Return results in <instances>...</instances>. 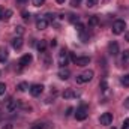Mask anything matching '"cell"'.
<instances>
[{
    "label": "cell",
    "mask_w": 129,
    "mask_h": 129,
    "mask_svg": "<svg viewBox=\"0 0 129 129\" xmlns=\"http://www.w3.org/2000/svg\"><path fill=\"white\" fill-rule=\"evenodd\" d=\"M57 62H59V64H60V68H66V64H68V62H69V53H68L64 48L59 53Z\"/></svg>",
    "instance_id": "cell-5"
},
{
    "label": "cell",
    "mask_w": 129,
    "mask_h": 129,
    "mask_svg": "<svg viewBox=\"0 0 129 129\" xmlns=\"http://www.w3.org/2000/svg\"><path fill=\"white\" fill-rule=\"evenodd\" d=\"M108 51H110L111 56H117V54H119V44H117L116 41L110 42V45H108Z\"/></svg>",
    "instance_id": "cell-10"
},
{
    "label": "cell",
    "mask_w": 129,
    "mask_h": 129,
    "mask_svg": "<svg viewBox=\"0 0 129 129\" xmlns=\"http://www.w3.org/2000/svg\"><path fill=\"white\" fill-rule=\"evenodd\" d=\"M122 129H129V117L123 120V123H122Z\"/></svg>",
    "instance_id": "cell-29"
},
{
    "label": "cell",
    "mask_w": 129,
    "mask_h": 129,
    "mask_svg": "<svg viewBox=\"0 0 129 129\" xmlns=\"http://www.w3.org/2000/svg\"><path fill=\"white\" fill-rule=\"evenodd\" d=\"M113 129H116V128H113Z\"/></svg>",
    "instance_id": "cell-43"
},
{
    "label": "cell",
    "mask_w": 129,
    "mask_h": 129,
    "mask_svg": "<svg viewBox=\"0 0 129 129\" xmlns=\"http://www.w3.org/2000/svg\"><path fill=\"white\" fill-rule=\"evenodd\" d=\"M59 78L60 80H68L69 77H71V71L68 69V68H60V71H59Z\"/></svg>",
    "instance_id": "cell-13"
},
{
    "label": "cell",
    "mask_w": 129,
    "mask_h": 129,
    "mask_svg": "<svg viewBox=\"0 0 129 129\" xmlns=\"http://www.w3.org/2000/svg\"><path fill=\"white\" fill-rule=\"evenodd\" d=\"M99 123H101L102 126L111 125V123H113V114H111V113H104V114L99 117Z\"/></svg>",
    "instance_id": "cell-7"
},
{
    "label": "cell",
    "mask_w": 129,
    "mask_h": 129,
    "mask_svg": "<svg viewBox=\"0 0 129 129\" xmlns=\"http://www.w3.org/2000/svg\"><path fill=\"white\" fill-rule=\"evenodd\" d=\"M21 15H23V18H24V20H30V12L23 11V12H21Z\"/></svg>",
    "instance_id": "cell-30"
},
{
    "label": "cell",
    "mask_w": 129,
    "mask_h": 129,
    "mask_svg": "<svg viewBox=\"0 0 129 129\" xmlns=\"http://www.w3.org/2000/svg\"><path fill=\"white\" fill-rule=\"evenodd\" d=\"M11 15H12V11L5 9V12H3V18H2V20H9V18H11Z\"/></svg>",
    "instance_id": "cell-23"
},
{
    "label": "cell",
    "mask_w": 129,
    "mask_h": 129,
    "mask_svg": "<svg viewBox=\"0 0 129 129\" xmlns=\"http://www.w3.org/2000/svg\"><path fill=\"white\" fill-rule=\"evenodd\" d=\"M99 87H101V90H102V92H107V90H108V83H107V80H105V78L99 83Z\"/></svg>",
    "instance_id": "cell-19"
},
{
    "label": "cell",
    "mask_w": 129,
    "mask_h": 129,
    "mask_svg": "<svg viewBox=\"0 0 129 129\" xmlns=\"http://www.w3.org/2000/svg\"><path fill=\"white\" fill-rule=\"evenodd\" d=\"M69 56H71L72 62L77 64V66H87V64L90 63V57H87V56H84V57H77V56H74L72 53H69Z\"/></svg>",
    "instance_id": "cell-4"
},
{
    "label": "cell",
    "mask_w": 129,
    "mask_h": 129,
    "mask_svg": "<svg viewBox=\"0 0 129 129\" xmlns=\"http://www.w3.org/2000/svg\"><path fill=\"white\" fill-rule=\"evenodd\" d=\"M27 89H30V87H29V84H27L26 81H23V83H20V84L17 86V90H18V92H26Z\"/></svg>",
    "instance_id": "cell-18"
},
{
    "label": "cell",
    "mask_w": 129,
    "mask_h": 129,
    "mask_svg": "<svg viewBox=\"0 0 129 129\" xmlns=\"http://www.w3.org/2000/svg\"><path fill=\"white\" fill-rule=\"evenodd\" d=\"M93 75H95V72L89 69V71H86V72H83V74L77 75V83H78V84H84V83L90 81V80L93 78Z\"/></svg>",
    "instance_id": "cell-1"
},
{
    "label": "cell",
    "mask_w": 129,
    "mask_h": 129,
    "mask_svg": "<svg viewBox=\"0 0 129 129\" xmlns=\"http://www.w3.org/2000/svg\"><path fill=\"white\" fill-rule=\"evenodd\" d=\"M8 56H9V53L6 50V47H0V63H5L8 60Z\"/></svg>",
    "instance_id": "cell-14"
},
{
    "label": "cell",
    "mask_w": 129,
    "mask_h": 129,
    "mask_svg": "<svg viewBox=\"0 0 129 129\" xmlns=\"http://www.w3.org/2000/svg\"><path fill=\"white\" fill-rule=\"evenodd\" d=\"M122 59H123V62H126V60H129V50H126L123 54H122Z\"/></svg>",
    "instance_id": "cell-32"
},
{
    "label": "cell",
    "mask_w": 129,
    "mask_h": 129,
    "mask_svg": "<svg viewBox=\"0 0 129 129\" xmlns=\"http://www.w3.org/2000/svg\"><path fill=\"white\" fill-rule=\"evenodd\" d=\"M87 116H89V107L87 105H81L80 108H77V113H75L77 120H86Z\"/></svg>",
    "instance_id": "cell-3"
},
{
    "label": "cell",
    "mask_w": 129,
    "mask_h": 129,
    "mask_svg": "<svg viewBox=\"0 0 129 129\" xmlns=\"http://www.w3.org/2000/svg\"><path fill=\"white\" fill-rule=\"evenodd\" d=\"M98 24H99V18H98L96 15H93V17L89 18V26L90 27H96Z\"/></svg>",
    "instance_id": "cell-16"
},
{
    "label": "cell",
    "mask_w": 129,
    "mask_h": 129,
    "mask_svg": "<svg viewBox=\"0 0 129 129\" xmlns=\"http://www.w3.org/2000/svg\"><path fill=\"white\" fill-rule=\"evenodd\" d=\"M5 92H6V84L5 83H0V96L5 95Z\"/></svg>",
    "instance_id": "cell-28"
},
{
    "label": "cell",
    "mask_w": 129,
    "mask_h": 129,
    "mask_svg": "<svg viewBox=\"0 0 129 129\" xmlns=\"http://www.w3.org/2000/svg\"><path fill=\"white\" fill-rule=\"evenodd\" d=\"M80 39H81V42H89V33H87V30L80 33Z\"/></svg>",
    "instance_id": "cell-20"
},
{
    "label": "cell",
    "mask_w": 129,
    "mask_h": 129,
    "mask_svg": "<svg viewBox=\"0 0 129 129\" xmlns=\"http://www.w3.org/2000/svg\"><path fill=\"white\" fill-rule=\"evenodd\" d=\"M45 18H47L48 21H50V20H54V18H56V14H47Z\"/></svg>",
    "instance_id": "cell-33"
},
{
    "label": "cell",
    "mask_w": 129,
    "mask_h": 129,
    "mask_svg": "<svg viewBox=\"0 0 129 129\" xmlns=\"http://www.w3.org/2000/svg\"><path fill=\"white\" fill-rule=\"evenodd\" d=\"M0 107H2V104H0Z\"/></svg>",
    "instance_id": "cell-42"
},
{
    "label": "cell",
    "mask_w": 129,
    "mask_h": 129,
    "mask_svg": "<svg viewBox=\"0 0 129 129\" xmlns=\"http://www.w3.org/2000/svg\"><path fill=\"white\" fill-rule=\"evenodd\" d=\"M56 2H57V3H60V5H62V3H64V0H56Z\"/></svg>",
    "instance_id": "cell-41"
},
{
    "label": "cell",
    "mask_w": 129,
    "mask_h": 129,
    "mask_svg": "<svg viewBox=\"0 0 129 129\" xmlns=\"http://www.w3.org/2000/svg\"><path fill=\"white\" fill-rule=\"evenodd\" d=\"M80 3H81V0H71V6H74V8H78Z\"/></svg>",
    "instance_id": "cell-31"
},
{
    "label": "cell",
    "mask_w": 129,
    "mask_h": 129,
    "mask_svg": "<svg viewBox=\"0 0 129 129\" xmlns=\"http://www.w3.org/2000/svg\"><path fill=\"white\" fill-rule=\"evenodd\" d=\"M98 2H99V0H86V3H87V6H89V8H93V6H96Z\"/></svg>",
    "instance_id": "cell-25"
},
{
    "label": "cell",
    "mask_w": 129,
    "mask_h": 129,
    "mask_svg": "<svg viewBox=\"0 0 129 129\" xmlns=\"http://www.w3.org/2000/svg\"><path fill=\"white\" fill-rule=\"evenodd\" d=\"M36 48L39 50V53H45V50H47V42H45V41H39L38 45H36Z\"/></svg>",
    "instance_id": "cell-15"
},
{
    "label": "cell",
    "mask_w": 129,
    "mask_h": 129,
    "mask_svg": "<svg viewBox=\"0 0 129 129\" xmlns=\"http://www.w3.org/2000/svg\"><path fill=\"white\" fill-rule=\"evenodd\" d=\"M72 113H74V108H72V107H69V108L66 110V116H71Z\"/></svg>",
    "instance_id": "cell-35"
},
{
    "label": "cell",
    "mask_w": 129,
    "mask_h": 129,
    "mask_svg": "<svg viewBox=\"0 0 129 129\" xmlns=\"http://www.w3.org/2000/svg\"><path fill=\"white\" fill-rule=\"evenodd\" d=\"M24 32H26V30H24V27H23V26H17V27H15V33H17L18 36H23Z\"/></svg>",
    "instance_id": "cell-22"
},
{
    "label": "cell",
    "mask_w": 129,
    "mask_h": 129,
    "mask_svg": "<svg viewBox=\"0 0 129 129\" xmlns=\"http://www.w3.org/2000/svg\"><path fill=\"white\" fill-rule=\"evenodd\" d=\"M23 44H24V41H23L21 36H17V38L12 39V47H14V50H20V48L23 47Z\"/></svg>",
    "instance_id": "cell-11"
},
{
    "label": "cell",
    "mask_w": 129,
    "mask_h": 129,
    "mask_svg": "<svg viewBox=\"0 0 129 129\" xmlns=\"http://www.w3.org/2000/svg\"><path fill=\"white\" fill-rule=\"evenodd\" d=\"M125 108H129V98L125 99Z\"/></svg>",
    "instance_id": "cell-37"
},
{
    "label": "cell",
    "mask_w": 129,
    "mask_h": 129,
    "mask_svg": "<svg viewBox=\"0 0 129 129\" xmlns=\"http://www.w3.org/2000/svg\"><path fill=\"white\" fill-rule=\"evenodd\" d=\"M125 29H126V23L123 20H116L113 23V33L114 35H122L125 32Z\"/></svg>",
    "instance_id": "cell-2"
},
{
    "label": "cell",
    "mask_w": 129,
    "mask_h": 129,
    "mask_svg": "<svg viewBox=\"0 0 129 129\" xmlns=\"http://www.w3.org/2000/svg\"><path fill=\"white\" fill-rule=\"evenodd\" d=\"M75 29H77V32L78 33L86 32V27H84V24H81V23H77V24H75Z\"/></svg>",
    "instance_id": "cell-21"
},
{
    "label": "cell",
    "mask_w": 129,
    "mask_h": 129,
    "mask_svg": "<svg viewBox=\"0 0 129 129\" xmlns=\"http://www.w3.org/2000/svg\"><path fill=\"white\" fill-rule=\"evenodd\" d=\"M32 60H33L32 54H24V56L20 59V66H21V68H24V66H27V64L30 63Z\"/></svg>",
    "instance_id": "cell-12"
},
{
    "label": "cell",
    "mask_w": 129,
    "mask_h": 129,
    "mask_svg": "<svg viewBox=\"0 0 129 129\" xmlns=\"http://www.w3.org/2000/svg\"><path fill=\"white\" fill-rule=\"evenodd\" d=\"M2 129H12V125H6V126H3Z\"/></svg>",
    "instance_id": "cell-40"
},
{
    "label": "cell",
    "mask_w": 129,
    "mask_h": 129,
    "mask_svg": "<svg viewBox=\"0 0 129 129\" xmlns=\"http://www.w3.org/2000/svg\"><path fill=\"white\" fill-rule=\"evenodd\" d=\"M44 3H45V0H33V6H36V8L42 6Z\"/></svg>",
    "instance_id": "cell-27"
},
{
    "label": "cell",
    "mask_w": 129,
    "mask_h": 129,
    "mask_svg": "<svg viewBox=\"0 0 129 129\" xmlns=\"http://www.w3.org/2000/svg\"><path fill=\"white\" fill-rule=\"evenodd\" d=\"M30 129H44V126H42V125H35V126H32Z\"/></svg>",
    "instance_id": "cell-36"
},
{
    "label": "cell",
    "mask_w": 129,
    "mask_h": 129,
    "mask_svg": "<svg viewBox=\"0 0 129 129\" xmlns=\"http://www.w3.org/2000/svg\"><path fill=\"white\" fill-rule=\"evenodd\" d=\"M48 27V20L45 17H39L38 21H36V29L38 30H45Z\"/></svg>",
    "instance_id": "cell-9"
},
{
    "label": "cell",
    "mask_w": 129,
    "mask_h": 129,
    "mask_svg": "<svg viewBox=\"0 0 129 129\" xmlns=\"http://www.w3.org/2000/svg\"><path fill=\"white\" fill-rule=\"evenodd\" d=\"M29 0H17V3H20V5H24V3H27Z\"/></svg>",
    "instance_id": "cell-38"
},
{
    "label": "cell",
    "mask_w": 129,
    "mask_h": 129,
    "mask_svg": "<svg viewBox=\"0 0 129 129\" xmlns=\"http://www.w3.org/2000/svg\"><path fill=\"white\" fill-rule=\"evenodd\" d=\"M125 41H128V42H129V32L125 33Z\"/></svg>",
    "instance_id": "cell-39"
},
{
    "label": "cell",
    "mask_w": 129,
    "mask_h": 129,
    "mask_svg": "<svg viewBox=\"0 0 129 129\" xmlns=\"http://www.w3.org/2000/svg\"><path fill=\"white\" fill-rule=\"evenodd\" d=\"M56 45H57V41H56V39H51V41H50V47H53V48H54Z\"/></svg>",
    "instance_id": "cell-34"
},
{
    "label": "cell",
    "mask_w": 129,
    "mask_h": 129,
    "mask_svg": "<svg viewBox=\"0 0 129 129\" xmlns=\"http://www.w3.org/2000/svg\"><path fill=\"white\" fill-rule=\"evenodd\" d=\"M122 84H123L125 87H129V75H125V77L122 78Z\"/></svg>",
    "instance_id": "cell-24"
},
{
    "label": "cell",
    "mask_w": 129,
    "mask_h": 129,
    "mask_svg": "<svg viewBox=\"0 0 129 129\" xmlns=\"http://www.w3.org/2000/svg\"><path fill=\"white\" fill-rule=\"evenodd\" d=\"M18 107H20V102H18L17 99H9V101L6 102V105H5V108H6L8 113H14V111H17Z\"/></svg>",
    "instance_id": "cell-6"
},
{
    "label": "cell",
    "mask_w": 129,
    "mask_h": 129,
    "mask_svg": "<svg viewBox=\"0 0 129 129\" xmlns=\"http://www.w3.org/2000/svg\"><path fill=\"white\" fill-rule=\"evenodd\" d=\"M69 21H71V23H74V24H77V23L80 21V17H78V15H71Z\"/></svg>",
    "instance_id": "cell-26"
},
{
    "label": "cell",
    "mask_w": 129,
    "mask_h": 129,
    "mask_svg": "<svg viewBox=\"0 0 129 129\" xmlns=\"http://www.w3.org/2000/svg\"><path fill=\"white\" fill-rule=\"evenodd\" d=\"M74 96H77V95H75V92H74L72 89H68V90H64L63 92V98L64 99H71V98H74Z\"/></svg>",
    "instance_id": "cell-17"
},
{
    "label": "cell",
    "mask_w": 129,
    "mask_h": 129,
    "mask_svg": "<svg viewBox=\"0 0 129 129\" xmlns=\"http://www.w3.org/2000/svg\"><path fill=\"white\" fill-rule=\"evenodd\" d=\"M29 90H30V95L32 96H39L44 92V86L42 84H32Z\"/></svg>",
    "instance_id": "cell-8"
}]
</instances>
